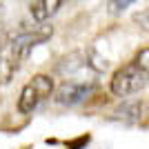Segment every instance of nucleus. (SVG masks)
Returning <instances> with one entry per match:
<instances>
[{"mask_svg":"<svg viewBox=\"0 0 149 149\" xmlns=\"http://www.w3.org/2000/svg\"><path fill=\"white\" fill-rule=\"evenodd\" d=\"M51 36V29H20L18 33H13L0 49V85H9L13 80V76L20 71L22 62L31 54V49L36 45L45 42Z\"/></svg>","mask_w":149,"mask_h":149,"instance_id":"f257e3e1","label":"nucleus"},{"mask_svg":"<svg viewBox=\"0 0 149 149\" xmlns=\"http://www.w3.org/2000/svg\"><path fill=\"white\" fill-rule=\"evenodd\" d=\"M147 85H149V47H145L131 62L120 67L109 80V89L118 98H129L134 93L143 91Z\"/></svg>","mask_w":149,"mask_h":149,"instance_id":"f03ea898","label":"nucleus"},{"mask_svg":"<svg viewBox=\"0 0 149 149\" xmlns=\"http://www.w3.org/2000/svg\"><path fill=\"white\" fill-rule=\"evenodd\" d=\"M56 91L54 87V80L51 76H45V74H38L33 76L29 82H27L22 91H20V98H18V111L22 116L27 113H33L40 107V102H45L47 98H51Z\"/></svg>","mask_w":149,"mask_h":149,"instance_id":"7ed1b4c3","label":"nucleus"},{"mask_svg":"<svg viewBox=\"0 0 149 149\" xmlns=\"http://www.w3.org/2000/svg\"><path fill=\"white\" fill-rule=\"evenodd\" d=\"M93 91V85H85V82H62L60 87L54 91L56 96V102L58 105H65V107H76L80 105L82 100H87Z\"/></svg>","mask_w":149,"mask_h":149,"instance_id":"20e7f679","label":"nucleus"},{"mask_svg":"<svg viewBox=\"0 0 149 149\" xmlns=\"http://www.w3.org/2000/svg\"><path fill=\"white\" fill-rule=\"evenodd\" d=\"M65 0H33L31 2V18L36 20V22H45L47 18H51L54 13L58 11L62 7Z\"/></svg>","mask_w":149,"mask_h":149,"instance_id":"39448f33","label":"nucleus"},{"mask_svg":"<svg viewBox=\"0 0 149 149\" xmlns=\"http://www.w3.org/2000/svg\"><path fill=\"white\" fill-rule=\"evenodd\" d=\"M140 111H143V107L138 105V102H131V105L120 107L118 111H116V118L127 120V123H136V120L140 118Z\"/></svg>","mask_w":149,"mask_h":149,"instance_id":"423d86ee","label":"nucleus"},{"mask_svg":"<svg viewBox=\"0 0 149 149\" xmlns=\"http://www.w3.org/2000/svg\"><path fill=\"white\" fill-rule=\"evenodd\" d=\"M134 2H136V0H109V2H107V11L111 13V16H118L125 9H129Z\"/></svg>","mask_w":149,"mask_h":149,"instance_id":"0eeeda50","label":"nucleus"},{"mask_svg":"<svg viewBox=\"0 0 149 149\" xmlns=\"http://www.w3.org/2000/svg\"><path fill=\"white\" fill-rule=\"evenodd\" d=\"M134 22L143 31H149V7L143 9V11H138V13H134Z\"/></svg>","mask_w":149,"mask_h":149,"instance_id":"6e6552de","label":"nucleus"},{"mask_svg":"<svg viewBox=\"0 0 149 149\" xmlns=\"http://www.w3.org/2000/svg\"><path fill=\"white\" fill-rule=\"evenodd\" d=\"M0 49H2V45H0Z\"/></svg>","mask_w":149,"mask_h":149,"instance_id":"1a4fd4ad","label":"nucleus"}]
</instances>
